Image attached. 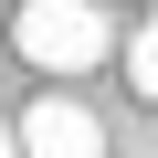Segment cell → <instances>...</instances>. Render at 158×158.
Listing matches in <instances>:
<instances>
[{
	"instance_id": "obj_1",
	"label": "cell",
	"mask_w": 158,
	"mask_h": 158,
	"mask_svg": "<svg viewBox=\"0 0 158 158\" xmlns=\"http://www.w3.org/2000/svg\"><path fill=\"white\" fill-rule=\"evenodd\" d=\"M11 53L32 74H95L116 53V21L95 11V0H21L11 11Z\"/></svg>"
},
{
	"instance_id": "obj_2",
	"label": "cell",
	"mask_w": 158,
	"mask_h": 158,
	"mask_svg": "<svg viewBox=\"0 0 158 158\" xmlns=\"http://www.w3.org/2000/svg\"><path fill=\"white\" fill-rule=\"evenodd\" d=\"M21 158H106L95 106H74V95H32V106H21Z\"/></svg>"
},
{
	"instance_id": "obj_3",
	"label": "cell",
	"mask_w": 158,
	"mask_h": 158,
	"mask_svg": "<svg viewBox=\"0 0 158 158\" xmlns=\"http://www.w3.org/2000/svg\"><path fill=\"white\" fill-rule=\"evenodd\" d=\"M127 85L158 95V21H137V42H127Z\"/></svg>"
},
{
	"instance_id": "obj_4",
	"label": "cell",
	"mask_w": 158,
	"mask_h": 158,
	"mask_svg": "<svg viewBox=\"0 0 158 158\" xmlns=\"http://www.w3.org/2000/svg\"><path fill=\"white\" fill-rule=\"evenodd\" d=\"M0 158H21V116H0Z\"/></svg>"
}]
</instances>
